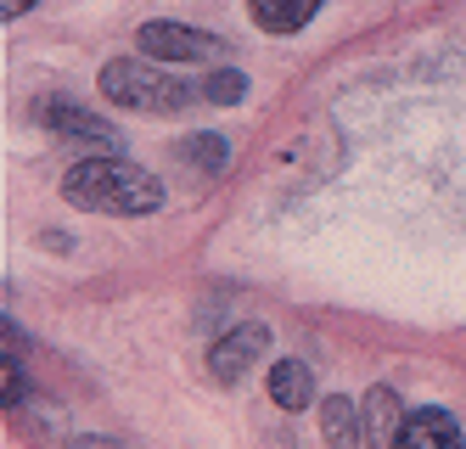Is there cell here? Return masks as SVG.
Instances as JSON below:
<instances>
[{"mask_svg": "<svg viewBox=\"0 0 466 449\" xmlns=\"http://www.w3.org/2000/svg\"><path fill=\"white\" fill-rule=\"evenodd\" d=\"M62 202L79 214H113V219H147L163 209V180L147 175L141 163H129L118 152L79 158L62 175Z\"/></svg>", "mask_w": 466, "mask_h": 449, "instance_id": "1", "label": "cell"}, {"mask_svg": "<svg viewBox=\"0 0 466 449\" xmlns=\"http://www.w3.org/2000/svg\"><path fill=\"white\" fill-rule=\"evenodd\" d=\"M96 85L124 113H180L191 101V85L163 74V62H152V56H113V62H102Z\"/></svg>", "mask_w": 466, "mask_h": 449, "instance_id": "2", "label": "cell"}, {"mask_svg": "<svg viewBox=\"0 0 466 449\" xmlns=\"http://www.w3.org/2000/svg\"><path fill=\"white\" fill-rule=\"evenodd\" d=\"M136 46H141V56H152V62H214V56H225V40H219V34L191 28V23H169V17L141 23V28H136Z\"/></svg>", "mask_w": 466, "mask_h": 449, "instance_id": "3", "label": "cell"}, {"mask_svg": "<svg viewBox=\"0 0 466 449\" xmlns=\"http://www.w3.org/2000/svg\"><path fill=\"white\" fill-rule=\"evenodd\" d=\"M270 354V326H258V321H242V326H230L214 349H208V376L219 388H237L242 376Z\"/></svg>", "mask_w": 466, "mask_h": 449, "instance_id": "4", "label": "cell"}, {"mask_svg": "<svg viewBox=\"0 0 466 449\" xmlns=\"http://www.w3.org/2000/svg\"><path fill=\"white\" fill-rule=\"evenodd\" d=\"M40 124L56 135V141L90 147V158H96V152H118V129H113L107 118H96V113L74 107V101H46V107H40Z\"/></svg>", "mask_w": 466, "mask_h": 449, "instance_id": "5", "label": "cell"}, {"mask_svg": "<svg viewBox=\"0 0 466 449\" xmlns=\"http://www.w3.org/2000/svg\"><path fill=\"white\" fill-rule=\"evenodd\" d=\"M393 449H466V438H461V422L444 404H416L405 416V427H399Z\"/></svg>", "mask_w": 466, "mask_h": 449, "instance_id": "6", "label": "cell"}, {"mask_svg": "<svg viewBox=\"0 0 466 449\" xmlns=\"http://www.w3.org/2000/svg\"><path fill=\"white\" fill-rule=\"evenodd\" d=\"M405 416L410 410L399 404V393L393 388H365V399H360V433H365V449H393L399 444V427H405Z\"/></svg>", "mask_w": 466, "mask_h": 449, "instance_id": "7", "label": "cell"}, {"mask_svg": "<svg viewBox=\"0 0 466 449\" xmlns=\"http://www.w3.org/2000/svg\"><path fill=\"white\" fill-rule=\"evenodd\" d=\"M270 404H281L287 416L315 404V376L304 360H270Z\"/></svg>", "mask_w": 466, "mask_h": 449, "instance_id": "8", "label": "cell"}, {"mask_svg": "<svg viewBox=\"0 0 466 449\" xmlns=\"http://www.w3.org/2000/svg\"><path fill=\"white\" fill-rule=\"evenodd\" d=\"M320 438H326V449H365V433H360V399H349V393H326V404H320Z\"/></svg>", "mask_w": 466, "mask_h": 449, "instance_id": "9", "label": "cell"}, {"mask_svg": "<svg viewBox=\"0 0 466 449\" xmlns=\"http://www.w3.org/2000/svg\"><path fill=\"white\" fill-rule=\"evenodd\" d=\"M320 6H326V0H248V17L264 34H298V28L315 23Z\"/></svg>", "mask_w": 466, "mask_h": 449, "instance_id": "10", "label": "cell"}, {"mask_svg": "<svg viewBox=\"0 0 466 449\" xmlns=\"http://www.w3.org/2000/svg\"><path fill=\"white\" fill-rule=\"evenodd\" d=\"M175 158L191 163V168H203V175H219L225 158H230V141H225V135H214V129H197V135H186V141L175 147Z\"/></svg>", "mask_w": 466, "mask_h": 449, "instance_id": "11", "label": "cell"}, {"mask_svg": "<svg viewBox=\"0 0 466 449\" xmlns=\"http://www.w3.org/2000/svg\"><path fill=\"white\" fill-rule=\"evenodd\" d=\"M197 90H203V101H214V107H237V101L248 96V74H237V67H214Z\"/></svg>", "mask_w": 466, "mask_h": 449, "instance_id": "12", "label": "cell"}, {"mask_svg": "<svg viewBox=\"0 0 466 449\" xmlns=\"http://www.w3.org/2000/svg\"><path fill=\"white\" fill-rule=\"evenodd\" d=\"M0 399H6V410H23L28 404V383H23V365L6 354V365H0Z\"/></svg>", "mask_w": 466, "mask_h": 449, "instance_id": "13", "label": "cell"}, {"mask_svg": "<svg viewBox=\"0 0 466 449\" xmlns=\"http://www.w3.org/2000/svg\"><path fill=\"white\" fill-rule=\"evenodd\" d=\"M35 6H40V0H0V17H6V23H17V17H28Z\"/></svg>", "mask_w": 466, "mask_h": 449, "instance_id": "14", "label": "cell"}, {"mask_svg": "<svg viewBox=\"0 0 466 449\" xmlns=\"http://www.w3.org/2000/svg\"><path fill=\"white\" fill-rule=\"evenodd\" d=\"M74 449H118V444H107V438H74Z\"/></svg>", "mask_w": 466, "mask_h": 449, "instance_id": "15", "label": "cell"}]
</instances>
